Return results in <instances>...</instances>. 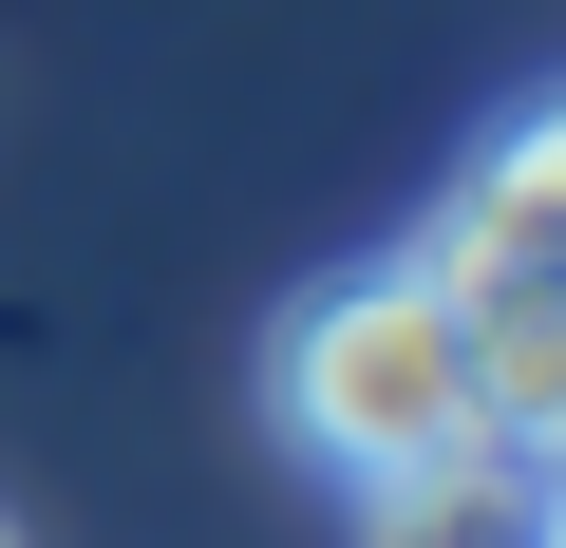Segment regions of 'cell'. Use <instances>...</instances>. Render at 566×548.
Segmentation results:
<instances>
[{"label":"cell","instance_id":"obj_1","mask_svg":"<svg viewBox=\"0 0 566 548\" xmlns=\"http://www.w3.org/2000/svg\"><path fill=\"white\" fill-rule=\"evenodd\" d=\"M264 416H283V454H303L322 492H359V510L472 473V454H491L472 303L434 285L416 246H397V265H340L322 303H283V341H264Z\"/></svg>","mask_w":566,"mask_h":548},{"label":"cell","instance_id":"obj_2","mask_svg":"<svg viewBox=\"0 0 566 548\" xmlns=\"http://www.w3.org/2000/svg\"><path fill=\"white\" fill-rule=\"evenodd\" d=\"M416 265H434L453 303H528V285H566V114L491 133V152L453 170V208H434Z\"/></svg>","mask_w":566,"mask_h":548},{"label":"cell","instance_id":"obj_3","mask_svg":"<svg viewBox=\"0 0 566 548\" xmlns=\"http://www.w3.org/2000/svg\"><path fill=\"white\" fill-rule=\"evenodd\" d=\"M472 397H491V454H566V285L528 303H472Z\"/></svg>","mask_w":566,"mask_h":548},{"label":"cell","instance_id":"obj_4","mask_svg":"<svg viewBox=\"0 0 566 548\" xmlns=\"http://www.w3.org/2000/svg\"><path fill=\"white\" fill-rule=\"evenodd\" d=\"M359 529H378V548H528V454H472V473H434V492H378Z\"/></svg>","mask_w":566,"mask_h":548},{"label":"cell","instance_id":"obj_5","mask_svg":"<svg viewBox=\"0 0 566 548\" xmlns=\"http://www.w3.org/2000/svg\"><path fill=\"white\" fill-rule=\"evenodd\" d=\"M528 548H566V454H547V473H528Z\"/></svg>","mask_w":566,"mask_h":548},{"label":"cell","instance_id":"obj_6","mask_svg":"<svg viewBox=\"0 0 566 548\" xmlns=\"http://www.w3.org/2000/svg\"><path fill=\"white\" fill-rule=\"evenodd\" d=\"M0 548H20V529H0Z\"/></svg>","mask_w":566,"mask_h":548},{"label":"cell","instance_id":"obj_7","mask_svg":"<svg viewBox=\"0 0 566 548\" xmlns=\"http://www.w3.org/2000/svg\"><path fill=\"white\" fill-rule=\"evenodd\" d=\"M547 114H566V95H547Z\"/></svg>","mask_w":566,"mask_h":548}]
</instances>
